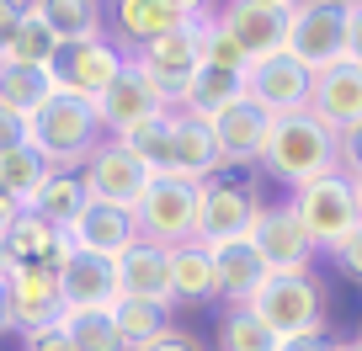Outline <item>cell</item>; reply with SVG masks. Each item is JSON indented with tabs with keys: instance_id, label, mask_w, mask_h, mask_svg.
<instances>
[{
	"instance_id": "obj_18",
	"label": "cell",
	"mask_w": 362,
	"mask_h": 351,
	"mask_svg": "<svg viewBox=\"0 0 362 351\" xmlns=\"http://www.w3.org/2000/svg\"><path fill=\"white\" fill-rule=\"evenodd\" d=\"M309 112H315L336 138L351 133V128H362V69L341 59V64H330L325 75H315Z\"/></svg>"
},
{
	"instance_id": "obj_9",
	"label": "cell",
	"mask_w": 362,
	"mask_h": 351,
	"mask_svg": "<svg viewBox=\"0 0 362 351\" xmlns=\"http://www.w3.org/2000/svg\"><path fill=\"white\" fill-rule=\"evenodd\" d=\"M214 22V16H208ZM208 22H192L181 27V32L160 37V43L139 48V54H128L139 69H144L149 80H155V91L165 96V107H181V96H187V85L197 80V69H203V43H208Z\"/></svg>"
},
{
	"instance_id": "obj_30",
	"label": "cell",
	"mask_w": 362,
	"mask_h": 351,
	"mask_svg": "<svg viewBox=\"0 0 362 351\" xmlns=\"http://www.w3.org/2000/svg\"><path fill=\"white\" fill-rule=\"evenodd\" d=\"M54 59H59V37L48 32L43 22H37L33 0H27V16H22V27H16L11 48L0 54V64H22V69H54Z\"/></svg>"
},
{
	"instance_id": "obj_14",
	"label": "cell",
	"mask_w": 362,
	"mask_h": 351,
	"mask_svg": "<svg viewBox=\"0 0 362 351\" xmlns=\"http://www.w3.org/2000/svg\"><path fill=\"white\" fill-rule=\"evenodd\" d=\"M128 54L112 43V37H96V43H75V48H59L54 59V80L64 96H80V102H96V96L123 75Z\"/></svg>"
},
{
	"instance_id": "obj_37",
	"label": "cell",
	"mask_w": 362,
	"mask_h": 351,
	"mask_svg": "<svg viewBox=\"0 0 362 351\" xmlns=\"http://www.w3.org/2000/svg\"><path fill=\"white\" fill-rule=\"evenodd\" d=\"M336 165H341L346 182H357V176H362V128H351V133L336 138Z\"/></svg>"
},
{
	"instance_id": "obj_43",
	"label": "cell",
	"mask_w": 362,
	"mask_h": 351,
	"mask_svg": "<svg viewBox=\"0 0 362 351\" xmlns=\"http://www.w3.org/2000/svg\"><path fill=\"white\" fill-rule=\"evenodd\" d=\"M277 351H336V340L330 335H298V340H283Z\"/></svg>"
},
{
	"instance_id": "obj_32",
	"label": "cell",
	"mask_w": 362,
	"mask_h": 351,
	"mask_svg": "<svg viewBox=\"0 0 362 351\" xmlns=\"http://www.w3.org/2000/svg\"><path fill=\"white\" fill-rule=\"evenodd\" d=\"M277 330L256 314V309H224L218 319V351H277Z\"/></svg>"
},
{
	"instance_id": "obj_47",
	"label": "cell",
	"mask_w": 362,
	"mask_h": 351,
	"mask_svg": "<svg viewBox=\"0 0 362 351\" xmlns=\"http://www.w3.org/2000/svg\"><path fill=\"white\" fill-rule=\"evenodd\" d=\"M336 351H362V346H357V340H336Z\"/></svg>"
},
{
	"instance_id": "obj_17",
	"label": "cell",
	"mask_w": 362,
	"mask_h": 351,
	"mask_svg": "<svg viewBox=\"0 0 362 351\" xmlns=\"http://www.w3.org/2000/svg\"><path fill=\"white\" fill-rule=\"evenodd\" d=\"M203 123L214 128V144H218V160H224V170L261 165L267 128H272V117H267V112H256L250 102H235V107H224V112L203 117Z\"/></svg>"
},
{
	"instance_id": "obj_19",
	"label": "cell",
	"mask_w": 362,
	"mask_h": 351,
	"mask_svg": "<svg viewBox=\"0 0 362 351\" xmlns=\"http://www.w3.org/2000/svg\"><path fill=\"white\" fill-rule=\"evenodd\" d=\"M170 176H187V182H214L224 160H218V144H214V128L192 112H176L170 117V144H165V165Z\"/></svg>"
},
{
	"instance_id": "obj_29",
	"label": "cell",
	"mask_w": 362,
	"mask_h": 351,
	"mask_svg": "<svg viewBox=\"0 0 362 351\" xmlns=\"http://www.w3.org/2000/svg\"><path fill=\"white\" fill-rule=\"evenodd\" d=\"M107 314H112V325H117L123 351H139V346H149V340H160L170 330V309L144 304V298H117Z\"/></svg>"
},
{
	"instance_id": "obj_22",
	"label": "cell",
	"mask_w": 362,
	"mask_h": 351,
	"mask_svg": "<svg viewBox=\"0 0 362 351\" xmlns=\"http://www.w3.org/2000/svg\"><path fill=\"white\" fill-rule=\"evenodd\" d=\"M214 256V277H218V298H224L229 309H245L250 298L261 293V282H267V266H261V256L250 250V239H235V245H214L208 250Z\"/></svg>"
},
{
	"instance_id": "obj_5",
	"label": "cell",
	"mask_w": 362,
	"mask_h": 351,
	"mask_svg": "<svg viewBox=\"0 0 362 351\" xmlns=\"http://www.w3.org/2000/svg\"><path fill=\"white\" fill-rule=\"evenodd\" d=\"M283 54L304 64L309 75H325L330 64H341L346 59V6L341 0H293Z\"/></svg>"
},
{
	"instance_id": "obj_44",
	"label": "cell",
	"mask_w": 362,
	"mask_h": 351,
	"mask_svg": "<svg viewBox=\"0 0 362 351\" xmlns=\"http://www.w3.org/2000/svg\"><path fill=\"white\" fill-rule=\"evenodd\" d=\"M22 213H27V208L16 203V197H6V192H0V239L11 234V224H16V218H22Z\"/></svg>"
},
{
	"instance_id": "obj_49",
	"label": "cell",
	"mask_w": 362,
	"mask_h": 351,
	"mask_svg": "<svg viewBox=\"0 0 362 351\" xmlns=\"http://www.w3.org/2000/svg\"><path fill=\"white\" fill-rule=\"evenodd\" d=\"M357 346H362V330H357Z\"/></svg>"
},
{
	"instance_id": "obj_28",
	"label": "cell",
	"mask_w": 362,
	"mask_h": 351,
	"mask_svg": "<svg viewBox=\"0 0 362 351\" xmlns=\"http://www.w3.org/2000/svg\"><path fill=\"white\" fill-rule=\"evenodd\" d=\"M235 102H245V75H229V69L203 64V69H197V80L187 85V96H181L176 112L214 117V112H224V107H235Z\"/></svg>"
},
{
	"instance_id": "obj_31",
	"label": "cell",
	"mask_w": 362,
	"mask_h": 351,
	"mask_svg": "<svg viewBox=\"0 0 362 351\" xmlns=\"http://www.w3.org/2000/svg\"><path fill=\"white\" fill-rule=\"evenodd\" d=\"M48 176H54V170H48V160L37 155L33 144H27V149H11V155H0V192L16 197L22 208L33 203L37 192H43Z\"/></svg>"
},
{
	"instance_id": "obj_24",
	"label": "cell",
	"mask_w": 362,
	"mask_h": 351,
	"mask_svg": "<svg viewBox=\"0 0 362 351\" xmlns=\"http://www.w3.org/2000/svg\"><path fill=\"white\" fill-rule=\"evenodd\" d=\"M33 11L59 37V48L107 37V6H96V0H33Z\"/></svg>"
},
{
	"instance_id": "obj_21",
	"label": "cell",
	"mask_w": 362,
	"mask_h": 351,
	"mask_svg": "<svg viewBox=\"0 0 362 351\" xmlns=\"http://www.w3.org/2000/svg\"><path fill=\"white\" fill-rule=\"evenodd\" d=\"M117 298H144V304L176 309V298H170V266H165V250H160V245H144V239H139L128 256H117Z\"/></svg>"
},
{
	"instance_id": "obj_16",
	"label": "cell",
	"mask_w": 362,
	"mask_h": 351,
	"mask_svg": "<svg viewBox=\"0 0 362 351\" xmlns=\"http://www.w3.org/2000/svg\"><path fill=\"white\" fill-rule=\"evenodd\" d=\"M155 112H176V107H165V96L155 91V80H149L134 59H128L123 75H117L112 85L96 96V117H102V128H107L112 138L128 133L134 123H144V117H155Z\"/></svg>"
},
{
	"instance_id": "obj_41",
	"label": "cell",
	"mask_w": 362,
	"mask_h": 351,
	"mask_svg": "<svg viewBox=\"0 0 362 351\" xmlns=\"http://www.w3.org/2000/svg\"><path fill=\"white\" fill-rule=\"evenodd\" d=\"M27 351H75L64 335V325H48V330H33L27 335Z\"/></svg>"
},
{
	"instance_id": "obj_2",
	"label": "cell",
	"mask_w": 362,
	"mask_h": 351,
	"mask_svg": "<svg viewBox=\"0 0 362 351\" xmlns=\"http://www.w3.org/2000/svg\"><path fill=\"white\" fill-rule=\"evenodd\" d=\"M102 117H96V102H80V96L59 91L43 112L33 117V149L48 160V170H86V160L102 149Z\"/></svg>"
},
{
	"instance_id": "obj_3",
	"label": "cell",
	"mask_w": 362,
	"mask_h": 351,
	"mask_svg": "<svg viewBox=\"0 0 362 351\" xmlns=\"http://www.w3.org/2000/svg\"><path fill=\"white\" fill-rule=\"evenodd\" d=\"M197 203H203V182H187V176H170V170H155L149 192L139 197L134 224L144 245L176 250L197 239Z\"/></svg>"
},
{
	"instance_id": "obj_15",
	"label": "cell",
	"mask_w": 362,
	"mask_h": 351,
	"mask_svg": "<svg viewBox=\"0 0 362 351\" xmlns=\"http://www.w3.org/2000/svg\"><path fill=\"white\" fill-rule=\"evenodd\" d=\"M6 304H11V325L22 335L48 330L64 319L69 298H64V277L48 272V266H16L11 282H6Z\"/></svg>"
},
{
	"instance_id": "obj_26",
	"label": "cell",
	"mask_w": 362,
	"mask_h": 351,
	"mask_svg": "<svg viewBox=\"0 0 362 351\" xmlns=\"http://www.w3.org/2000/svg\"><path fill=\"white\" fill-rule=\"evenodd\" d=\"M59 96L54 69H22V64H0V107L33 123L48 102Z\"/></svg>"
},
{
	"instance_id": "obj_1",
	"label": "cell",
	"mask_w": 362,
	"mask_h": 351,
	"mask_svg": "<svg viewBox=\"0 0 362 351\" xmlns=\"http://www.w3.org/2000/svg\"><path fill=\"white\" fill-rule=\"evenodd\" d=\"M261 165H267L272 182H283L288 192H298V186H309V182H320V176H330V170H341L336 165V133H330L315 112L277 117V123L267 128Z\"/></svg>"
},
{
	"instance_id": "obj_38",
	"label": "cell",
	"mask_w": 362,
	"mask_h": 351,
	"mask_svg": "<svg viewBox=\"0 0 362 351\" xmlns=\"http://www.w3.org/2000/svg\"><path fill=\"white\" fill-rule=\"evenodd\" d=\"M27 144H33V123L0 107V155H11V149H27Z\"/></svg>"
},
{
	"instance_id": "obj_40",
	"label": "cell",
	"mask_w": 362,
	"mask_h": 351,
	"mask_svg": "<svg viewBox=\"0 0 362 351\" xmlns=\"http://www.w3.org/2000/svg\"><path fill=\"white\" fill-rule=\"evenodd\" d=\"M22 16H27V0H0V54L11 48V37H16V27H22Z\"/></svg>"
},
{
	"instance_id": "obj_4",
	"label": "cell",
	"mask_w": 362,
	"mask_h": 351,
	"mask_svg": "<svg viewBox=\"0 0 362 351\" xmlns=\"http://www.w3.org/2000/svg\"><path fill=\"white\" fill-rule=\"evenodd\" d=\"M245 309H256L277 340L325 335V287L315 282V272H272Z\"/></svg>"
},
{
	"instance_id": "obj_20",
	"label": "cell",
	"mask_w": 362,
	"mask_h": 351,
	"mask_svg": "<svg viewBox=\"0 0 362 351\" xmlns=\"http://www.w3.org/2000/svg\"><path fill=\"white\" fill-rule=\"evenodd\" d=\"M69 239H75V250H86V256H128V250L139 245V224L134 213H123V208H107V203H90L86 213H80V224L69 229Z\"/></svg>"
},
{
	"instance_id": "obj_33",
	"label": "cell",
	"mask_w": 362,
	"mask_h": 351,
	"mask_svg": "<svg viewBox=\"0 0 362 351\" xmlns=\"http://www.w3.org/2000/svg\"><path fill=\"white\" fill-rule=\"evenodd\" d=\"M64 335L75 351H123V340H117V325L107 309H64Z\"/></svg>"
},
{
	"instance_id": "obj_27",
	"label": "cell",
	"mask_w": 362,
	"mask_h": 351,
	"mask_svg": "<svg viewBox=\"0 0 362 351\" xmlns=\"http://www.w3.org/2000/svg\"><path fill=\"white\" fill-rule=\"evenodd\" d=\"M86 208H90L86 182H80L75 170H54V176L43 182V192L27 203V213H37L43 224H54V229H75Z\"/></svg>"
},
{
	"instance_id": "obj_35",
	"label": "cell",
	"mask_w": 362,
	"mask_h": 351,
	"mask_svg": "<svg viewBox=\"0 0 362 351\" xmlns=\"http://www.w3.org/2000/svg\"><path fill=\"white\" fill-rule=\"evenodd\" d=\"M203 64H214V69H229V75H245L250 69V59L240 54V43L224 32L218 22H208V43H203Z\"/></svg>"
},
{
	"instance_id": "obj_6",
	"label": "cell",
	"mask_w": 362,
	"mask_h": 351,
	"mask_svg": "<svg viewBox=\"0 0 362 351\" xmlns=\"http://www.w3.org/2000/svg\"><path fill=\"white\" fill-rule=\"evenodd\" d=\"M288 208H293V218L304 224V234L315 239V250H336L341 239L362 224L357 192H351V182L341 176V170H330V176H320V182L288 192Z\"/></svg>"
},
{
	"instance_id": "obj_23",
	"label": "cell",
	"mask_w": 362,
	"mask_h": 351,
	"mask_svg": "<svg viewBox=\"0 0 362 351\" xmlns=\"http://www.w3.org/2000/svg\"><path fill=\"white\" fill-rule=\"evenodd\" d=\"M59 277H64L69 309H112L117 304V261H107V256H86V250H75Z\"/></svg>"
},
{
	"instance_id": "obj_10",
	"label": "cell",
	"mask_w": 362,
	"mask_h": 351,
	"mask_svg": "<svg viewBox=\"0 0 362 351\" xmlns=\"http://www.w3.org/2000/svg\"><path fill=\"white\" fill-rule=\"evenodd\" d=\"M80 182H86L90 203L134 213L139 197H144L149 182H155V165H144V160H139L128 144H117V138H102V149H96V155L86 160V170H80Z\"/></svg>"
},
{
	"instance_id": "obj_42",
	"label": "cell",
	"mask_w": 362,
	"mask_h": 351,
	"mask_svg": "<svg viewBox=\"0 0 362 351\" xmlns=\"http://www.w3.org/2000/svg\"><path fill=\"white\" fill-rule=\"evenodd\" d=\"M139 351H203V346H197V340L187 335V330H176V325H170L160 340H149V346H139Z\"/></svg>"
},
{
	"instance_id": "obj_7",
	"label": "cell",
	"mask_w": 362,
	"mask_h": 351,
	"mask_svg": "<svg viewBox=\"0 0 362 351\" xmlns=\"http://www.w3.org/2000/svg\"><path fill=\"white\" fill-rule=\"evenodd\" d=\"M107 16H112V22H107V37H112L123 54H139V48L181 32V27L208 22L214 6H197V0H117V6H107Z\"/></svg>"
},
{
	"instance_id": "obj_34",
	"label": "cell",
	"mask_w": 362,
	"mask_h": 351,
	"mask_svg": "<svg viewBox=\"0 0 362 351\" xmlns=\"http://www.w3.org/2000/svg\"><path fill=\"white\" fill-rule=\"evenodd\" d=\"M170 117L176 112H155V117H144V123H134L128 133H117V144H128L144 165H165V144H170Z\"/></svg>"
},
{
	"instance_id": "obj_45",
	"label": "cell",
	"mask_w": 362,
	"mask_h": 351,
	"mask_svg": "<svg viewBox=\"0 0 362 351\" xmlns=\"http://www.w3.org/2000/svg\"><path fill=\"white\" fill-rule=\"evenodd\" d=\"M11 272H16V261H11V250H6V239H0V287L11 282Z\"/></svg>"
},
{
	"instance_id": "obj_39",
	"label": "cell",
	"mask_w": 362,
	"mask_h": 351,
	"mask_svg": "<svg viewBox=\"0 0 362 351\" xmlns=\"http://www.w3.org/2000/svg\"><path fill=\"white\" fill-rule=\"evenodd\" d=\"M346 64L362 69V0H346Z\"/></svg>"
},
{
	"instance_id": "obj_25",
	"label": "cell",
	"mask_w": 362,
	"mask_h": 351,
	"mask_svg": "<svg viewBox=\"0 0 362 351\" xmlns=\"http://www.w3.org/2000/svg\"><path fill=\"white\" fill-rule=\"evenodd\" d=\"M165 266H170V298L176 304H192V309H203V304H214L218 298V277H214V256H208L203 245H176V250H165Z\"/></svg>"
},
{
	"instance_id": "obj_48",
	"label": "cell",
	"mask_w": 362,
	"mask_h": 351,
	"mask_svg": "<svg viewBox=\"0 0 362 351\" xmlns=\"http://www.w3.org/2000/svg\"><path fill=\"white\" fill-rule=\"evenodd\" d=\"M351 192H357V213H362V176H357V182H351Z\"/></svg>"
},
{
	"instance_id": "obj_11",
	"label": "cell",
	"mask_w": 362,
	"mask_h": 351,
	"mask_svg": "<svg viewBox=\"0 0 362 351\" xmlns=\"http://www.w3.org/2000/svg\"><path fill=\"white\" fill-rule=\"evenodd\" d=\"M288 11H293V0H229V6L214 11V22L240 43V54H245L250 64H261V59L283 54Z\"/></svg>"
},
{
	"instance_id": "obj_36",
	"label": "cell",
	"mask_w": 362,
	"mask_h": 351,
	"mask_svg": "<svg viewBox=\"0 0 362 351\" xmlns=\"http://www.w3.org/2000/svg\"><path fill=\"white\" fill-rule=\"evenodd\" d=\"M330 261L341 266V277H351V282H362V224L351 229L346 239H341L336 250H330Z\"/></svg>"
},
{
	"instance_id": "obj_8",
	"label": "cell",
	"mask_w": 362,
	"mask_h": 351,
	"mask_svg": "<svg viewBox=\"0 0 362 351\" xmlns=\"http://www.w3.org/2000/svg\"><path fill=\"white\" fill-rule=\"evenodd\" d=\"M261 213V197L250 182H235V176H214L203 182V203H197V245H235V239H250Z\"/></svg>"
},
{
	"instance_id": "obj_13",
	"label": "cell",
	"mask_w": 362,
	"mask_h": 351,
	"mask_svg": "<svg viewBox=\"0 0 362 351\" xmlns=\"http://www.w3.org/2000/svg\"><path fill=\"white\" fill-rule=\"evenodd\" d=\"M250 250L261 256L267 272H309V261L320 256L288 203H261L256 229H250Z\"/></svg>"
},
{
	"instance_id": "obj_46",
	"label": "cell",
	"mask_w": 362,
	"mask_h": 351,
	"mask_svg": "<svg viewBox=\"0 0 362 351\" xmlns=\"http://www.w3.org/2000/svg\"><path fill=\"white\" fill-rule=\"evenodd\" d=\"M11 330H16L11 325V304H6V287H0V335H11Z\"/></svg>"
},
{
	"instance_id": "obj_12",
	"label": "cell",
	"mask_w": 362,
	"mask_h": 351,
	"mask_svg": "<svg viewBox=\"0 0 362 351\" xmlns=\"http://www.w3.org/2000/svg\"><path fill=\"white\" fill-rule=\"evenodd\" d=\"M309 91H315V75L304 64H293L288 54H272V59L245 69V102L256 112H267L272 123L293 117V112H309Z\"/></svg>"
}]
</instances>
